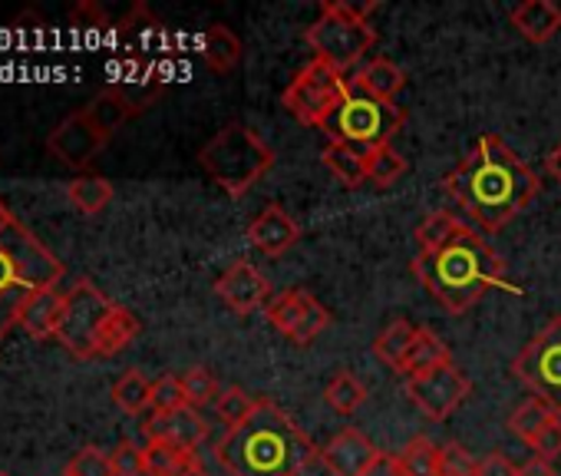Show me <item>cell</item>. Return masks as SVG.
<instances>
[{"label":"cell","instance_id":"cell-1","mask_svg":"<svg viewBox=\"0 0 561 476\" xmlns=\"http://www.w3.org/2000/svg\"><path fill=\"white\" fill-rule=\"evenodd\" d=\"M443 189L485 231L505 228L538 195V175L499 136H482L476 149L443 179Z\"/></svg>","mask_w":561,"mask_h":476},{"label":"cell","instance_id":"cell-2","mask_svg":"<svg viewBox=\"0 0 561 476\" xmlns=\"http://www.w3.org/2000/svg\"><path fill=\"white\" fill-rule=\"evenodd\" d=\"M215 460L231 476H295L321 460V450L277 404L261 400L248 423L218 440Z\"/></svg>","mask_w":561,"mask_h":476},{"label":"cell","instance_id":"cell-3","mask_svg":"<svg viewBox=\"0 0 561 476\" xmlns=\"http://www.w3.org/2000/svg\"><path fill=\"white\" fill-rule=\"evenodd\" d=\"M416 282L453 315L469 311L479 305L492 288L505 285V265L489 249L485 238L476 228H459L449 242L430 256L413 259Z\"/></svg>","mask_w":561,"mask_h":476},{"label":"cell","instance_id":"cell-4","mask_svg":"<svg viewBox=\"0 0 561 476\" xmlns=\"http://www.w3.org/2000/svg\"><path fill=\"white\" fill-rule=\"evenodd\" d=\"M377 4H347V0H328L321 4L318 21L308 27L305 41L314 50V60L331 64L334 70H347L360 64L370 47L377 44V27L370 24V14Z\"/></svg>","mask_w":561,"mask_h":476},{"label":"cell","instance_id":"cell-5","mask_svg":"<svg viewBox=\"0 0 561 476\" xmlns=\"http://www.w3.org/2000/svg\"><path fill=\"white\" fill-rule=\"evenodd\" d=\"M198 162L215 185L238 199L274 166V149L251 126L228 123L202 146Z\"/></svg>","mask_w":561,"mask_h":476},{"label":"cell","instance_id":"cell-6","mask_svg":"<svg viewBox=\"0 0 561 476\" xmlns=\"http://www.w3.org/2000/svg\"><path fill=\"white\" fill-rule=\"evenodd\" d=\"M403 120L407 116H403V110L397 103L377 100V97H370L364 87H357L351 80L341 106L331 113V120L321 126V133L328 136V143L347 146V149H354V152H360L367 159L380 146H390V139L400 133Z\"/></svg>","mask_w":561,"mask_h":476},{"label":"cell","instance_id":"cell-7","mask_svg":"<svg viewBox=\"0 0 561 476\" xmlns=\"http://www.w3.org/2000/svg\"><path fill=\"white\" fill-rule=\"evenodd\" d=\"M116 302H110L90 279H77L70 292H64V315L57 325V341L80 361L96 358L100 331Z\"/></svg>","mask_w":561,"mask_h":476},{"label":"cell","instance_id":"cell-8","mask_svg":"<svg viewBox=\"0 0 561 476\" xmlns=\"http://www.w3.org/2000/svg\"><path fill=\"white\" fill-rule=\"evenodd\" d=\"M351 80L334 70L331 64H321V60H311L305 70H298V77L288 83L285 90V110L305 123V126H324L331 120V113L341 106L344 93H347Z\"/></svg>","mask_w":561,"mask_h":476},{"label":"cell","instance_id":"cell-9","mask_svg":"<svg viewBox=\"0 0 561 476\" xmlns=\"http://www.w3.org/2000/svg\"><path fill=\"white\" fill-rule=\"evenodd\" d=\"M512 374L554 413L561 410V318H551L512 361Z\"/></svg>","mask_w":561,"mask_h":476},{"label":"cell","instance_id":"cell-10","mask_svg":"<svg viewBox=\"0 0 561 476\" xmlns=\"http://www.w3.org/2000/svg\"><path fill=\"white\" fill-rule=\"evenodd\" d=\"M0 249L11 256V262H14L21 282L27 285V292L57 288L64 282V275H67L64 262L18 218L4 228V235H0Z\"/></svg>","mask_w":561,"mask_h":476},{"label":"cell","instance_id":"cell-11","mask_svg":"<svg viewBox=\"0 0 561 476\" xmlns=\"http://www.w3.org/2000/svg\"><path fill=\"white\" fill-rule=\"evenodd\" d=\"M472 390V381L449 361V364H439L426 374H416V377H407V394L410 400L416 404L420 413H426L430 420L443 423L449 420L469 397Z\"/></svg>","mask_w":561,"mask_h":476},{"label":"cell","instance_id":"cell-12","mask_svg":"<svg viewBox=\"0 0 561 476\" xmlns=\"http://www.w3.org/2000/svg\"><path fill=\"white\" fill-rule=\"evenodd\" d=\"M267 321L291 344L308 348L331 325V311L311 292L291 288V292H280L277 298L267 302Z\"/></svg>","mask_w":561,"mask_h":476},{"label":"cell","instance_id":"cell-13","mask_svg":"<svg viewBox=\"0 0 561 476\" xmlns=\"http://www.w3.org/2000/svg\"><path fill=\"white\" fill-rule=\"evenodd\" d=\"M110 139L90 123V116L83 110L70 113L50 136H47V152L60 162V166H70V169H80L87 172L90 162L103 152Z\"/></svg>","mask_w":561,"mask_h":476},{"label":"cell","instance_id":"cell-14","mask_svg":"<svg viewBox=\"0 0 561 476\" xmlns=\"http://www.w3.org/2000/svg\"><path fill=\"white\" fill-rule=\"evenodd\" d=\"M215 295L234 311V315H254L257 308H267V298H271V285L267 279L248 262V259H238L231 262L221 279L215 282Z\"/></svg>","mask_w":561,"mask_h":476},{"label":"cell","instance_id":"cell-15","mask_svg":"<svg viewBox=\"0 0 561 476\" xmlns=\"http://www.w3.org/2000/svg\"><path fill=\"white\" fill-rule=\"evenodd\" d=\"M298 238H301V225L280 205H267L248 225V242L267 259H277V256H285L288 249H295Z\"/></svg>","mask_w":561,"mask_h":476},{"label":"cell","instance_id":"cell-16","mask_svg":"<svg viewBox=\"0 0 561 476\" xmlns=\"http://www.w3.org/2000/svg\"><path fill=\"white\" fill-rule=\"evenodd\" d=\"M380 456V450L357 430V427H344L324 450H321V463L328 466L331 476H364L367 466Z\"/></svg>","mask_w":561,"mask_h":476},{"label":"cell","instance_id":"cell-17","mask_svg":"<svg viewBox=\"0 0 561 476\" xmlns=\"http://www.w3.org/2000/svg\"><path fill=\"white\" fill-rule=\"evenodd\" d=\"M146 437L149 440H165V443H175L185 453H195L208 437V423L195 407H182L175 413H152L149 423H146Z\"/></svg>","mask_w":561,"mask_h":476},{"label":"cell","instance_id":"cell-18","mask_svg":"<svg viewBox=\"0 0 561 476\" xmlns=\"http://www.w3.org/2000/svg\"><path fill=\"white\" fill-rule=\"evenodd\" d=\"M60 315H64V292L37 288V292H27V298H24V305L18 311V325L34 341H47V338H57Z\"/></svg>","mask_w":561,"mask_h":476},{"label":"cell","instance_id":"cell-19","mask_svg":"<svg viewBox=\"0 0 561 476\" xmlns=\"http://www.w3.org/2000/svg\"><path fill=\"white\" fill-rule=\"evenodd\" d=\"M508 21L528 44H548L561 31V8L551 0H525L508 14Z\"/></svg>","mask_w":561,"mask_h":476},{"label":"cell","instance_id":"cell-20","mask_svg":"<svg viewBox=\"0 0 561 476\" xmlns=\"http://www.w3.org/2000/svg\"><path fill=\"white\" fill-rule=\"evenodd\" d=\"M198 50H202V60H205V67L211 73H231L241 64V54H244L238 34L231 27H225V24H211L202 34Z\"/></svg>","mask_w":561,"mask_h":476},{"label":"cell","instance_id":"cell-21","mask_svg":"<svg viewBox=\"0 0 561 476\" xmlns=\"http://www.w3.org/2000/svg\"><path fill=\"white\" fill-rule=\"evenodd\" d=\"M354 83H357V87H364L370 97L393 103V100L400 97V90L407 87V73H403L393 60H387V57H374L370 64H364V67L357 70Z\"/></svg>","mask_w":561,"mask_h":476},{"label":"cell","instance_id":"cell-22","mask_svg":"<svg viewBox=\"0 0 561 476\" xmlns=\"http://www.w3.org/2000/svg\"><path fill=\"white\" fill-rule=\"evenodd\" d=\"M449 361L453 358H449V348L443 344V338L436 331H430V328H416V338H413V344H410V351H407L397 374L416 377V374H426V371H433L439 364H449Z\"/></svg>","mask_w":561,"mask_h":476},{"label":"cell","instance_id":"cell-23","mask_svg":"<svg viewBox=\"0 0 561 476\" xmlns=\"http://www.w3.org/2000/svg\"><path fill=\"white\" fill-rule=\"evenodd\" d=\"M83 113L90 116V123L106 136V139H113L119 129H123V123H129L136 113H133V106L110 87V90H103L100 97H93L87 106H83Z\"/></svg>","mask_w":561,"mask_h":476},{"label":"cell","instance_id":"cell-24","mask_svg":"<svg viewBox=\"0 0 561 476\" xmlns=\"http://www.w3.org/2000/svg\"><path fill=\"white\" fill-rule=\"evenodd\" d=\"M27 298V285L21 282L11 256L0 249V338L18 325V311Z\"/></svg>","mask_w":561,"mask_h":476},{"label":"cell","instance_id":"cell-25","mask_svg":"<svg viewBox=\"0 0 561 476\" xmlns=\"http://www.w3.org/2000/svg\"><path fill=\"white\" fill-rule=\"evenodd\" d=\"M67 199L77 212L83 215H100L110 202H113V182L106 175L96 172H80L70 185H67Z\"/></svg>","mask_w":561,"mask_h":476},{"label":"cell","instance_id":"cell-26","mask_svg":"<svg viewBox=\"0 0 561 476\" xmlns=\"http://www.w3.org/2000/svg\"><path fill=\"white\" fill-rule=\"evenodd\" d=\"M136 338H139V318H136L129 308L116 305V308L110 311V318H106L103 331H100L96 358H113V354L126 351Z\"/></svg>","mask_w":561,"mask_h":476},{"label":"cell","instance_id":"cell-27","mask_svg":"<svg viewBox=\"0 0 561 476\" xmlns=\"http://www.w3.org/2000/svg\"><path fill=\"white\" fill-rule=\"evenodd\" d=\"M324 400H328V407H331L334 413L351 417V413H357V410L367 404V387H364L360 377H354L351 371H341V374H334V377L328 381Z\"/></svg>","mask_w":561,"mask_h":476},{"label":"cell","instance_id":"cell-28","mask_svg":"<svg viewBox=\"0 0 561 476\" xmlns=\"http://www.w3.org/2000/svg\"><path fill=\"white\" fill-rule=\"evenodd\" d=\"M413 338H416V328H413L410 321L397 318V321H390V325L377 335V341H374V354H377L383 364H390L393 371H400V364H403V358H407V351H410Z\"/></svg>","mask_w":561,"mask_h":476},{"label":"cell","instance_id":"cell-29","mask_svg":"<svg viewBox=\"0 0 561 476\" xmlns=\"http://www.w3.org/2000/svg\"><path fill=\"white\" fill-rule=\"evenodd\" d=\"M321 162L347 185V189H360L367 182V159L347 146H337V143H328V149L321 152Z\"/></svg>","mask_w":561,"mask_h":476},{"label":"cell","instance_id":"cell-30","mask_svg":"<svg viewBox=\"0 0 561 476\" xmlns=\"http://www.w3.org/2000/svg\"><path fill=\"white\" fill-rule=\"evenodd\" d=\"M113 404L123 413H142L146 407H152V381L142 371H126L116 384H113Z\"/></svg>","mask_w":561,"mask_h":476},{"label":"cell","instance_id":"cell-31","mask_svg":"<svg viewBox=\"0 0 561 476\" xmlns=\"http://www.w3.org/2000/svg\"><path fill=\"white\" fill-rule=\"evenodd\" d=\"M397 460L403 476H439V446L426 437H413Z\"/></svg>","mask_w":561,"mask_h":476},{"label":"cell","instance_id":"cell-32","mask_svg":"<svg viewBox=\"0 0 561 476\" xmlns=\"http://www.w3.org/2000/svg\"><path fill=\"white\" fill-rule=\"evenodd\" d=\"M459 228H462V222H459L456 215H449V212H433V215H426V218L416 225V246H420V252L430 256V252L443 249Z\"/></svg>","mask_w":561,"mask_h":476},{"label":"cell","instance_id":"cell-33","mask_svg":"<svg viewBox=\"0 0 561 476\" xmlns=\"http://www.w3.org/2000/svg\"><path fill=\"white\" fill-rule=\"evenodd\" d=\"M554 417H558V413H554L545 400L531 397V400H525L522 407H515V410H512V417H508V430H512L518 440L531 443V440L541 433V427H545L548 420H554Z\"/></svg>","mask_w":561,"mask_h":476},{"label":"cell","instance_id":"cell-34","mask_svg":"<svg viewBox=\"0 0 561 476\" xmlns=\"http://www.w3.org/2000/svg\"><path fill=\"white\" fill-rule=\"evenodd\" d=\"M257 407H261V397H251V394L241 390V387H228V390H221L218 400H215V413L221 417V423H228V430L248 423V420L257 413Z\"/></svg>","mask_w":561,"mask_h":476},{"label":"cell","instance_id":"cell-35","mask_svg":"<svg viewBox=\"0 0 561 476\" xmlns=\"http://www.w3.org/2000/svg\"><path fill=\"white\" fill-rule=\"evenodd\" d=\"M142 450H146V476H179V469L195 456L165 440H149Z\"/></svg>","mask_w":561,"mask_h":476},{"label":"cell","instance_id":"cell-36","mask_svg":"<svg viewBox=\"0 0 561 476\" xmlns=\"http://www.w3.org/2000/svg\"><path fill=\"white\" fill-rule=\"evenodd\" d=\"M400 175H407V159L393 146H380L367 156V182H374L377 189L393 185Z\"/></svg>","mask_w":561,"mask_h":476},{"label":"cell","instance_id":"cell-37","mask_svg":"<svg viewBox=\"0 0 561 476\" xmlns=\"http://www.w3.org/2000/svg\"><path fill=\"white\" fill-rule=\"evenodd\" d=\"M182 387H185V397H188V407H205V404H215L221 387L215 381V374L208 367H188L182 374Z\"/></svg>","mask_w":561,"mask_h":476},{"label":"cell","instance_id":"cell-38","mask_svg":"<svg viewBox=\"0 0 561 476\" xmlns=\"http://www.w3.org/2000/svg\"><path fill=\"white\" fill-rule=\"evenodd\" d=\"M182 407H188L182 377L165 374V377L152 381V413H175V410H182Z\"/></svg>","mask_w":561,"mask_h":476},{"label":"cell","instance_id":"cell-39","mask_svg":"<svg viewBox=\"0 0 561 476\" xmlns=\"http://www.w3.org/2000/svg\"><path fill=\"white\" fill-rule=\"evenodd\" d=\"M64 476H113V463L110 453L96 450V446H83L70 463Z\"/></svg>","mask_w":561,"mask_h":476},{"label":"cell","instance_id":"cell-40","mask_svg":"<svg viewBox=\"0 0 561 476\" xmlns=\"http://www.w3.org/2000/svg\"><path fill=\"white\" fill-rule=\"evenodd\" d=\"M479 463L462 443L439 446V476H476Z\"/></svg>","mask_w":561,"mask_h":476},{"label":"cell","instance_id":"cell-41","mask_svg":"<svg viewBox=\"0 0 561 476\" xmlns=\"http://www.w3.org/2000/svg\"><path fill=\"white\" fill-rule=\"evenodd\" d=\"M159 34H162V24L149 14V8H146V4H136V8H133V14L123 21V37H126V41L149 44V41H156Z\"/></svg>","mask_w":561,"mask_h":476},{"label":"cell","instance_id":"cell-42","mask_svg":"<svg viewBox=\"0 0 561 476\" xmlns=\"http://www.w3.org/2000/svg\"><path fill=\"white\" fill-rule=\"evenodd\" d=\"M110 463H113V476H146V450L136 446L133 440H123L110 453Z\"/></svg>","mask_w":561,"mask_h":476},{"label":"cell","instance_id":"cell-43","mask_svg":"<svg viewBox=\"0 0 561 476\" xmlns=\"http://www.w3.org/2000/svg\"><path fill=\"white\" fill-rule=\"evenodd\" d=\"M70 27L73 31H103V27H110V18L96 0H80V4L70 11Z\"/></svg>","mask_w":561,"mask_h":476},{"label":"cell","instance_id":"cell-44","mask_svg":"<svg viewBox=\"0 0 561 476\" xmlns=\"http://www.w3.org/2000/svg\"><path fill=\"white\" fill-rule=\"evenodd\" d=\"M531 446V456H541V460H558L561 456V420L554 417V420H548L545 427H541V433L528 443Z\"/></svg>","mask_w":561,"mask_h":476},{"label":"cell","instance_id":"cell-45","mask_svg":"<svg viewBox=\"0 0 561 476\" xmlns=\"http://www.w3.org/2000/svg\"><path fill=\"white\" fill-rule=\"evenodd\" d=\"M476 476H522V473H518V466L505 453H489L485 460H479Z\"/></svg>","mask_w":561,"mask_h":476},{"label":"cell","instance_id":"cell-46","mask_svg":"<svg viewBox=\"0 0 561 476\" xmlns=\"http://www.w3.org/2000/svg\"><path fill=\"white\" fill-rule=\"evenodd\" d=\"M364 476H403V469H400V460L393 453H383L380 450V456L367 466Z\"/></svg>","mask_w":561,"mask_h":476},{"label":"cell","instance_id":"cell-47","mask_svg":"<svg viewBox=\"0 0 561 476\" xmlns=\"http://www.w3.org/2000/svg\"><path fill=\"white\" fill-rule=\"evenodd\" d=\"M518 473L522 476H558L554 473V463L551 460H541V456H531L525 466H518Z\"/></svg>","mask_w":561,"mask_h":476},{"label":"cell","instance_id":"cell-48","mask_svg":"<svg viewBox=\"0 0 561 476\" xmlns=\"http://www.w3.org/2000/svg\"><path fill=\"white\" fill-rule=\"evenodd\" d=\"M179 476H208V469H205V463H202L198 456H192V460L179 469Z\"/></svg>","mask_w":561,"mask_h":476},{"label":"cell","instance_id":"cell-49","mask_svg":"<svg viewBox=\"0 0 561 476\" xmlns=\"http://www.w3.org/2000/svg\"><path fill=\"white\" fill-rule=\"evenodd\" d=\"M545 166H548V172H551V175L558 179V185H561V146L548 152V159H545Z\"/></svg>","mask_w":561,"mask_h":476},{"label":"cell","instance_id":"cell-50","mask_svg":"<svg viewBox=\"0 0 561 476\" xmlns=\"http://www.w3.org/2000/svg\"><path fill=\"white\" fill-rule=\"evenodd\" d=\"M11 222H14V212H11L4 202H0V235H4V228H8Z\"/></svg>","mask_w":561,"mask_h":476},{"label":"cell","instance_id":"cell-51","mask_svg":"<svg viewBox=\"0 0 561 476\" xmlns=\"http://www.w3.org/2000/svg\"><path fill=\"white\" fill-rule=\"evenodd\" d=\"M0 476H11V473H4V469H0Z\"/></svg>","mask_w":561,"mask_h":476}]
</instances>
